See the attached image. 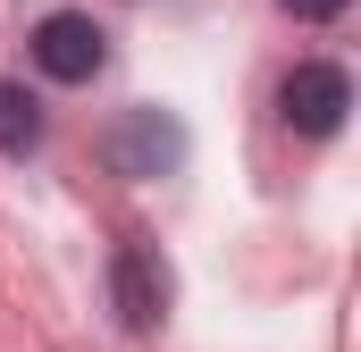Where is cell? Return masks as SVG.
I'll use <instances>...</instances> for the list:
<instances>
[{"mask_svg":"<svg viewBox=\"0 0 361 352\" xmlns=\"http://www.w3.org/2000/svg\"><path fill=\"white\" fill-rule=\"evenodd\" d=\"M277 109H286V126H294V134L328 143V134L345 126V109H353V76H345L336 59H302V68L277 84Z\"/></svg>","mask_w":361,"mask_h":352,"instance_id":"1","label":"cell"},{"mask_svg":"<svg viewBox=\"0 0 361 352\" xmlns=\"http://www.w3.org/2000/svg\"><path fill=\"white\" fill-rule=\"evenodd\" d=\"M101 59H109V34L92 25L85 8H51V17L34 25V68H42L51 84H92Z\"/></svg>","mask_w":361,"mask_h":352,"instance_id":"2","label":"cell"},{"mask_svg":"<svg viewBox=\"0 0 361 352\" xmlns=\"http://www.w3.org/2000/svg\"><path fill=\"white\" fill-rule=\"evenodd\" d=\"M109 302H118V319L135 327V336H152L160 319H169V268L152 244H118V260H109Z\"/></svg>","mask_w":361,"mask_h":352,"instance_id":"3","label":"cell"},{"mask_svg":"<svg viewBox=\"0 0 361 352\" xmlns=\"http://www.w3.org/2000/svg\"><path fill=\"white\" fill-rule=\"evenodd\" d=\"M177 160H185L177 118H160V109H126L118 118V134H109V168L118 176H169Z\"/></svg>","mask_w":361,"mask_h":352,"instance_id":"4","label":"cell"},{"mask_svg":"<svg viewBox=\"0 0 361 352\" xmlns=\"http://www.w3.org/2000/svg\"><path fill=\"white\" fill-rule=\"evenodd\" d=\"M42 143V101L25 84H0V160H25Z\"/></svg>","mask_w":361,"mask_h":352,"instance_id":"5","label":"cell"},{"mask_svg":"<svg viewBox=\"0 0 361 352\" xmlns=\"http://www.w3.org/2000/svg\"><path fill=\"white\" fill-rule=\"evenodd\" d=\"M277 8H294V17H302V25H328V17H345V8H353V0H277Z\"/></svg>","mask_w":361,"mask_h":352,"instance_id":"6","label":"cell"}]
</instances>
